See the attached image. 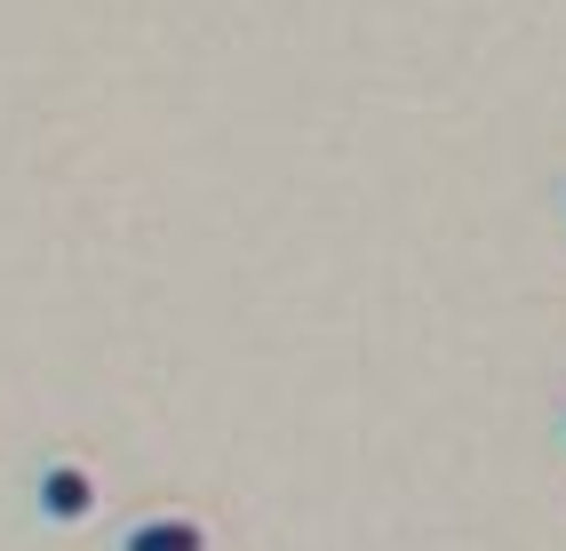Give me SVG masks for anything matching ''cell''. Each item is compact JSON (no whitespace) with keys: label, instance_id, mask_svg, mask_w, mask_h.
<instances>
[{"label":"cell","instance_id":"1","mask_svg":"<svg viewBox=\"0 0 566 551\" xmlns=\"http://www.w3.org/2000/svg\"><path fill=\"white\" fill-rule=\"evenodd\" d=\"M96 503H104V488H96L88 464L56 456V464L32 471V520L41 528H81V520H96Z\"/></svg>","mask_w":566,"mask_h":551},{"label":"cell","instance_id":"2","mask_svg":"<svg viewBox=\"0 0 566 551\" xmlns=\"http://www.w3.org/2000/svg\"><path fill=\"white\" fill-rule=\"evenodd\" d=\"M112 551H208V528L192 520V511H153V520L120 528Z\"/></svg>","mask_w":566,"mask_h":551}]
</instances>
